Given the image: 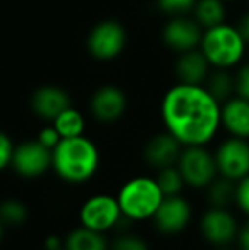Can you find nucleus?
Instances as JSON below:
<instances>
[{
  "instance_id": "a878e982",
  "label": "nucleus",
  "mask_w": 249,
  "mask_h": 250,
  "mask_svg": "<svg viewBox=\"0 0 249 250\" xmlns=\"http://www.w3.org/2000/svg\"><path fill=\"white\" fill-rule=\"evenodd\" d=\"M111 250H149V245L136 235H121L111 245Z\"/></svg>"
},
{
  "instance_id": "39448f33",
  "label": "nucleus",
  "mask_w": 249,
  "mask_h": 250,
  "mask_svg": "<svg viewBox=\"0 0 249 250\" xmlns=\"http://www.w3.org/2000/svg\"><path fill=\"white\" fill-rule=\"evenodd\" d=\"M176 165L184 182L195 189L208 188L219 175L215 155L206 150L205 145L184 146Z\"/></svg>"
},
{
  "instance_id": "9b49d317",
  "label": "nucleus",
  "mask_w": 249,
  "mask_h": 250,
  "mask_svg": "<svg viewBox=\"0 0 249 250\" xmlns=\"http://www.w3.org/2000/svg\"><path fill=\"white\" fill-rule=\"evenodd\" d=\"M157 230L166 235H176L188 227L191 220V206L183 196H166L154 214Z\"/></svg>"
},
{
  "instance_id": "c9c22d12",
  "label": "nucleus",
  "mask_w": 249,
  "mask_h": 250,
  "mask_svg": "<svg viewBox=\"0 0 249 250\" xmlns=\"http://www.w3.org/2000/svg\"><path fill=\"white\" fill-rule=\"evenodd\" d=\"M224 2H234V0H224Z\"/></svg>"
},
{
  "instance_id": "6ab92c4d",
  "label": "nucleus",
  "mask_w": 249,
  "mask_h": 250,
  "mask_svg": "<svg viewBox=\"0 0 249 250\" xmlns=\"http://www.w3.org/2000/svg\"><path fill=\"white\" fill-rule=\"evenodd\" d=\"M226 12L224 0H196V5L193 9L195 21L203 27V31L224 24Z\"/></svg>"
},
{
  "instance_id": "aec40b11",
  "label": "nucleus",
  "mask_w": 249,
  "mask_h": 250,
  "mask_svg": "<svg viewBox=\"0 0 249 250\" xmlns=\"http://www.w3.org/2000/svg\"><path fill=\"white\" fill-rule=\"evenodd\" d=\"M205 87L220 104L236 96V79H234V75H230L229 70L215 68V72L210 73L206 79Z\"/></svg>"
},
{
  "instance_id": "4468645a",
  "label": "nucleus",
  "mask_w": 249,
  "mask_h": 250,
  "mask_svg": "<svg viewBox=\"0 0 249 250\" xmlns=\"http://www.w3.org/2000/svg\"><path fill=\"white\" fill-rule=\"evenodd\" d=\"M126 97L118 87L106 85L96 90L91 99V111L103 123H114L125 114Z\"/></svg>"
},
{
  "instance_id": "473e14b6",
  "label": "nucleus",
  "mask_w": 249,
  "mask_h": 250,
  "mask_svg": "<svg viewBox=\"0 0 249 250\" xmlns=\"http://www.w3.org/2000/svg\"><path fill=\"white\" fill-rule=\"evenodd\" d=\"M63 249V244L58 237H48L46 244H45V250H60Z\"/></svg>"
},
{
  "instance_id": "6e6552de",
  "label": "nucleus",
  "mask_w": 249,
  "mask_h": 250,
  "mask_svg": "<svg viewBox=\"0 0 249 250\" xmlns=\"http://www.w3.org/2000/svg\"><path fill=\"white\" fill-rule=\"evenodd\" d=\"M219 175L237 182L249 175V142L248 138L230 136L219 145L215 153Z\"/></svg>"
},
{
  "instance_id": "72a5a7b5",
  "label": "nucleus",
  "mask_w": 249,
  "mask_h": 250,
  "mask_svg": "<svg viewBox=\"0 0 249 250\" xmlns=\"http://www.w3.org/2000/svg\"><path fill=\"white\" fill-rule=\"evenodd\" d=\"M2 237H3V221L0 220V242H2Z\"/></svg>"
},
{
  "instance_id": "c756f323",
  "label": "nucleus",
  "mask_w": 249,
  "mask_h": 250,
  "mask_svg": "<svg viewBox=\"0 0 249 250\" xmlns=\"http://www.w3.org/2000/svg\"><path fill=\"white\" fill-rule=\"evenodd\" d=\"M38 142L40 143H43L45 146H48L50 150H53L55 146L60 143V140H62V136L58 135V131L55 129V126L51 125V126H46V128H43L40 131V135H38Z\"/></svg>"
},
{
  "instance_id": "c85d7f7f",
  "label": "nucleus",
  "mask_w": 249,
  "mask_h": 250,
  "mask_svg": "<svg viewBox=\"0 0 249 250\" xmlns=\"http://www.w3.org/2000/svg\"><path fill=\"white\" fill-rule=\"evenodd\" d=\"M234 79H236V96L249 101V63L237 70Z\"/></svg>"
},
{
  "instance_id": "ddd939ff",
  "label": "nucleus",
  "mask_w": 249,
  "mask_h": 250,
  "mask_svg": "<svg viewBox=\"0 0 249 250\" xmlns=\"http://www.w3.org/2000/svg\"><path fill=\"white\" fill-rule=\"evenodd\" d=\"M183 148L184 146L169 131H166V133H160V135L152 136L149 140V143L145 145L143 155H145V160L154 168L160 170V168L176 165Z\"/></svg>"
},
{
  "instance_id": "5701e85b",
  "label": "nucleus",
  "mask_w": 249,
  "mask_h": 250,
  "mask_svg": "<svg viewBox=\"0 0 249 250\" xmlns=\"http://www.w3.org/2000/svg\"><path fill=\"white\" fill-rule=\"evenodd\" d=\"M157 184L159 188L162 189L164 196H176L183 191L184 188V179L181 175L180 168L178 165H171V167H166V168H160L157 172V177H156Z\"/></svg>"
},
{
  "instance_id": "a211bd4d",
  "label": "nucleus",
  "mask_w": 249,
  "mask_h": 250,
  "mask_svg": "<svg viewBox=\"0 0 249 250\" xmlns=\"http://www.w3.org/2000/svg\"><path fill=\"white\" fill-rule=\"evenodd\" d=\"M65 250H108V240L104 233L89 230L86 227H79L67 235L63 242Z\"/></svg>"
},
{
  "instance_id": "bb28decb",
  "label": "nucleus",
  "mask_w": 249,
  "mask_h": 250,
  "mask_svg": "<svg viewBox=\"0 0 249 250\" xmlns=\"http://www.w3.org/2000/svg\"><path fill=\"white\" fill-rule=\"evenodd\" d=\"M236 204L249 218V175L236 182Z\"/></svg>"
},
{
  "instance_id": "9d476101",
  "label": "nucleus",
  "mask_w": 249,
  "mask_h": 250,
  "mask_svg": "<svg viewBox=\"0 0 249 250\" xmlns=\"http://www.w3.org/2000/svg\"><path fill=\"white\" fill-rule=\"evenodd\" d=\"M126 33L116 21H104L91 31L87 38L89 53L97 60H113L123 51Z\"/></svg>"
},
{
  "instance_id": "0eeeda50",
  "label": "nucleus",
  "mask_w": 249,
  "mask_h": 250,
  "mask_svg": "<svg viewBox=\"0 0 249 250\" xmlns=\"http://www.w3.org/2000/svg\"><path fill=\"white\" fill-rule=\"evenodd\" d=\"M10 165L16 174L24 179L41 177L53 165V150L45 146L38 140L24 142L14 148Z\"/></svg>"
},
{
  "instance_id": "f3484780",
  "label": "nucleus",
  "mask_w": 249,
  "mask_h": 250,
  "mask_svg": "<svg viewBox=\"0 0 249 250\" xmlns=\"http://www.w3.org/2000/svg\"><path fill=\"white\" fill-rule=\"evenodd\" d=\"M210 63L200 48L181 53L176 62V75L181 83L202 85L210 75Z\"/></svg>"
},
{
  "instance_id": "4be33fe9",
  "label": "nucleus",
  "mask_w": 249,
  "mask_h": 250,
  "mask_svg": "<svg viewBox=\"0 0 249 250\" xmlns=\"http://www.w3.org/2000/svg\"><path fill=\"white\" fill-rule=\"evenodd\" d=\"M208 201L213 208H227L236 201V182L226 177H217L208 186Z\"/></svg>"
},
{
  "instance_id": "dca6fc26",
  "label": "nucleus",
  "mask_w": 249,
  "mask_h": 250,
  "mask_svg": "<svg viewBox=\"0 0 249 250\" xmlns=\"http://www.w3.org/2000/svg\"><path fill=\"white\" fill-rule=\"evenodd\" d=\"M31 107L40 118L46 119V121H53L60 112L70 107V97L60 87L46 85L33 94Z\"/></svg>"
},
{
  "instance_id": "2eb2a0df",
  "label": "nucleus",
  "mask_w": 249,
  "mask_h": 250,
  "mask_svg": "<svg viewBox=\"0 0 249 250\" xmlns=\"http://www.w3.org/2000/svg\"><path fill=\"white\" fill-rule=\"evenodd\" d=\"M222 126L230 136L249 138V101L239 96H232L222 104L220 111Z\"/></svg>"
},
{
  "instance_id": "f8f14e48",
  "label": "nucleus",
  "mask_w": 249,
  "mask_h": 250,
  "mask_svg": "<svg viewBox=\"0 0 249 250\" xmlns=\"http://www.w3.org/2000/svg\"><path fill=\"white\" fill-rule=\"evenodd\" d=\"M203 36V27L186 16H174L164 27V43L174 51H189L200 48Z\"/></svg>"
},
{
  "instance_id": "e433bc0d",
  "label": "nucleus",
  "mask_w": 249,
  "mask_h": 250,
  "mask_svg": "<svg viewBox=\"0 0 249 250\" xmlns=\"http://www.w3.org/2000/svg\"><path fill=\"white\" fill-rule=\"evenodd\" d=\"M60 250H65V249H60Z\"/></svg>"
},
{
  "instance_id": "393cba45",
  "label": "nucleus",
  "mask_w": 249,
  "mask_h": 250,
  "mask_svg": "<svg viewBox=\"0 0 249 250\" xmlns=\"http://www.w3.org/2000/svg\"><path fill=\"white\" fill-rule=\"evenodd\" d=\"M157 5L169 16H186L196 5V0H157Z\"/></svg>"
},
{
  "instance_id": "cd10ccee",
  "label": "nucleus",
  "mask_w": 249,
  "mask_h": 250,
  "mask_svg": "<svg viewBox=\"0 0 249 250\" xmlns=\"http://www.w3.org/2000/svg\"><path fill=\"white\" fill-rule=\"evenodd\" d=\"M14 143L9 136L3 131H0V170L7 168L12 162V155H14Z\"/></svg>"
},
{
  "instance_id": "1a4fd4ad",
  "label": "nucleus",
  "mask_w": 249,
  "mask_h": 250,
  "mask_svg": "<svg viewBox=\"0 0 249 250\" xmlns=\"http://www.w3.org/2000/svg\"><path fill=\"white\" fill-rule=\"evenodd\" d=\"M200 231L208 244L215 247L230 245L237 238L239 225L227 208H210L200 220Z\"/></svg>"
},
{
  "instance_id": "423d86ee",
  "label": "nucleus",
  "mask_w": 249,
  "mask_h": 250,
  "mask_svg": "<svg viewBox=\"0 0 249 250\" xmlns=\"http://www.w3.org/2000/svg\"><path fill=\"white\" fill-rule=\"evenodd\" d=\"M80 225L89 230L106 233L123 218L118 198L110 194H94L82 204L79 211Z\"/></svg>"
},
{
  "instance_id": "7c9ffc66",
  "label": "nucleus",
  "mask_w": 249,
  "mask_h": 250,
  "mask_svg": "<svg viewBox=\"0 0 249 250\" xmlns=\"http://www.w3.org/2000/svg\"><path fill=\"white\" fill-rule=\"evenodd\" d=\"M236 27H237V31H239L241 36H243V40L249 44V10H248V12H244L243 16L239 17Z\"/></svg>"
},
{
  "instance_id": "412c9836",
  "label": "nucleus",
  "mask_w": 249,
  "mask_h": 250,
  "mask_svg": "<svg viewBox=\"0 0 249 250\" xmlns=\"http://www.w3.org/2000/svg\"><path fill=\"white\" fill-rule=\"evenodd\" d=\"M51 123H53L55 129H57L58 135H60L62 138L80 136V135H84V128H86L84 116L80 114L77 109H73L72 105L67 107L63 112H60Z\"/></svg>"
},
{
  "instance_id": "2f4dec72",
  "label": "nucleus",
  "mask_w": 249,
  "mask_h": 250,
  "mask_svg": "<svg viewBox=\"0 0 249 250\" xmlns=\"http://www.w3.org/2000/svg\"><path fill=\"white\" fill-rule=\"evenodd\" d=\"M237 244H239V250H249V220L239 228Z\"/></svg>"
},
{
  "instance_id": "20e7f679",
  "label": "nucleus",
  "mask_w": 249,
  "mask_h": 250,
  "mask_svg": "<svg viewBox=\"0 0 249 250\" xmlns=\"http://www.w3.org/2000/svg\"><path fill=\"white\" fill-rule=\"evenodd\" d=\"M123 218L132 221L152 220L164 201V192L152 177H133L121 186L118 192Z\"/></svg>"
},
{
  "instance_id": "f03ea898",
  "label": "nucleus",
  "mask_w": 249,
  "mask_h": 250,
  "mask_svg": "<svg viewBox=\"0 0 249 250\" xmlns=\"http://www.w3.org/2000/svg\"><path fill=\"white\" fill-rule=\"evenodd\" d=\"M51 167L62 181L70 184H82L97 172L99 150L84 135L62 138L53 148Z\"/></svg>"
},
{
  "instance_id": "f257e3e1",
  "label": "nucleus",
  "mask_w": 249,
  "mask_h": 250,
  "mask_svg": "<svg viewBox=\"0 0 249 250\" xmlns=\"http://www.w3.org/2000/svg\"><path fill=\"white\" fill-rule=\"evenodd\" d=\"M222 104L203 85L178 83L162 99V119L183 146L206 145L222 126Z\"/></svg>"
},
{
  "instance_id": "f704fd0d",
  "label": "nucleus",
  "mask_w": 249,
  "mask_h": 250,
  "mask_svg": "<svg viewBox=\"0 0 249 250\" xmlns=\"http://www.w3.org/2000/svg\"><path fill=\"white\" fill-rule=\"evenodd\" d=\"M217 250H232V249H230V245H226V247H217Z\"/></svg>"
},
{
  "instance_id": "b1692460",
  "label": "nucleus",
  "mask_w": 249,
  "mask_h": 250,
  "mask_svg": "<svg viewBox=\"0 0 249 250\" xmlns=\"http://www.w3.org/2000/svg\"><path fill=\"white\" fill-rule=\"evenodd\" d=\"M0 220L3 225H23L27 220V208L17 199H7L0 203Z\"/></svg>"
},
{
  "instance_id": "7ed1b4c3",
  "label": "nucleus",
  "mask_w": 249,
  "mask_h": 250,
  "mask_svg": "<svg viewBox=\"0 0 249 250\" xmlns=\"http://www.w3.org/2000/svg\"><path fill=\"white\" fill-rule=\"evenodd\" d=\"M248 43L243 40L236 26L219 24L203 31L200 50L213 68L230 70L244 58Z\"/></svg>"
}]
</instances>
